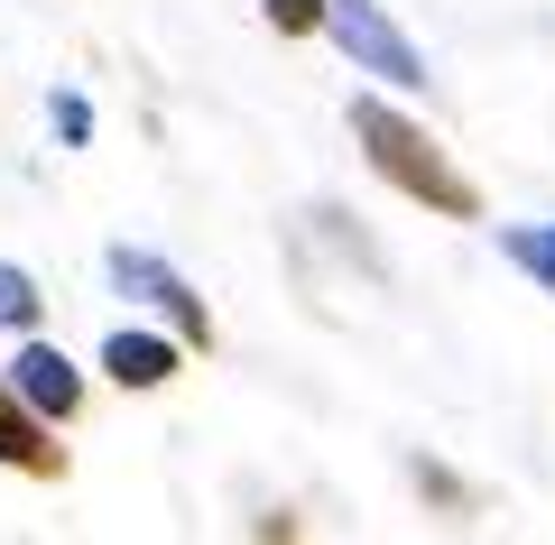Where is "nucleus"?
<instances>
[{
  "label": "nucleus",
  "instance_id": "1",
  "mask_svg": "<svg viewBox=\"0 0 555 545\" xmlns=\"http://www.w3.org/2000/svg\"><path fill=\"white\" fill-rule=\"evenodd\" d=\"M352 139H361V157H371V176H389L408 204H426V213H444V222H481V195H473V176L454 167V157L426 139V120H408L398 102H379V93H352Z\"/></svg>",
  "mask_w": 555,
  "mask_h": 545
},
{
  "label": "nucleus",
  "instance_id": "2",
  "mask_svg": "<svg viewBox=\"0 0 555 545\" xmlns=\"http://www.w3.org/2000/svg\"><path fill=\"white\" fill-rule=\"evenodd\" d=\"M324 38L352 56V75L389 83V93H426V56H416V38L379 0H324Z\"/></svg>",
  "mask_w": 555,
  "mask_h": 545
},
{
  "label": "nucleus",
  "instance_id": "3",
  "mask_svg": "<svg viewBox=\"0 0 555 545\" xmlns=\"http://www.w3.org/2000/svg\"><path fill=\"white\" fill-rule=\"evenodd\" d=\"M102 269H112V287H120V296H139V306H158L167 324L185 333V342H214V314H204V296L185 287V277L167 269L158 250H130V241H112V250H102Z\"/></svg>",
  "mask_w": 555,
  "mask_h": 545
},
{
  "label": "nucleus",
  "instance_id": "4",
  "mask_svg": "<svg viewBox=\"0 0 555 545\" xmlns=\"http://www.w3.org/2000/svg\"><path fill=\"white\" fill-rule=\"evenodd\" d=\"M47 426H56V416H38L10 379H0V463L28 471V481H65V444H47Z\"/></svg>",
  "mask_w": 555,
  "mask_h": 545
},
{
  "label": "nucleus",
  "instance_id": "5",
  "mask_svg": "<svg viewBox=\"0 0 555 545\" xmlns=\"http://www.w3.org/2000/svg\"><path fill=\"white\" fill-rule=\"evenodd\" d=\"M10 389H20L38 416H56V426L83 407V371L65 361L56 342H20V361H10Z\"/></svg>",
  "mask_w": 555,
  "mask_h": 545
},
{
  "label": "nucleus",
  "instance_id": "6",
  "mask_svg": "<svg viewBox=\"0 0 555 545\" xmlns=\"http://www.w3.org/2000/svg\"><path fill=\"white\" fill-rule=\"evenodd\" d=\"M177 351H185V333L167 342V333H130L120 324L112 342H102V379H112V389H167V379H177Z\"/></svg>",
  "mask_w": 555,
  "mask_h": 545
},
{
  "label": "nucleus",
  "instance_id": "7",
  "mask_svg": "<svg viewBox=\"0 0 555 545\" xmlns=\"http://www.w3.org/2000/svg\"><path fill=\"white\" fill-rule=\"evenodd\" d=\"M38 277L20 269V259H0V333H38Z\"/></svg>",
  "mask_w": 555,
  "mask_h": 545
},
{
  "label": "nucleus",
  "instance_id": "8",
  "mask_svg": "<svg viewBox=\"0 0 555 545\" xmlns=\"http://www.w3.org/2000/svg\"><path fill=\"white\" fill-rule=\"evenodd\" d=\"M500 259H509V269H528L537 287L555 296V222H537V232H500Z\"/></svg>",
  "mask_w": 555,
  "mask_h": 545
},
{
  "label": "nucleus",
  "instance_id": "9",
  "mask_svg": "<svg viewBox=\"0 0 555 545\" xmlns=\"http://www.w3.org/2000/svg\"><path fill=\"white\" fill-rule=\"evenodd\" d=\"M259 10H269L278 38H315V28H324V0H259Z\"/></svg>",
  "mask_w": 555,
  "mask_h": 545
},
{
  "label": "nucleus",
  "instance_id": "10",
  "mask_svg": "<svg viewBox=\"0 0 555 545\" xmlns=\"http://www.w3.org/2000/svg\"><path fill=\"white\" fill-rule=\"evenodd\" d=\"M47 120H56L65 148H83V139H93V102H83V93H56V102H47Z\"/></svg>",
  "mask_w": 555,
  "mask_h": 545
}]
</instances>
